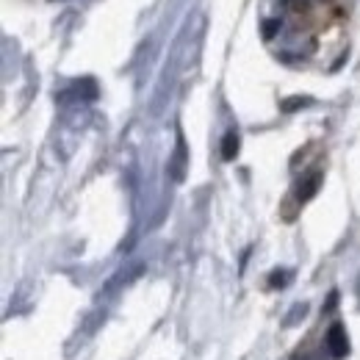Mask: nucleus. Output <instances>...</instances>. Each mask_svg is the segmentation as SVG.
Segmentation results:
<instances>
[{
	"instance_id": "obj_1",
	"label": "nucleus",
	"mask_w": 360,
	"mask_h": 360,
	"mask_svg": "<svg viewBox=\"0 0 360 360\" xmlns=\"http://www.w3.org/2000/svg\"><path fill=\"white\" fill-rule=\"evenodd\" d=\"M327 352L333 360H344L349 355V338H347V330L341 321L330 324V330H327Z\"/></svg>"
},
{
	"instance_id": "obj_2",
	"label": "nucleus",
	"mask_w": 360,
	"mask_h": 360,
	"mask_svg": "<svg viewBox=\"0 0 360 360\" xmlns=\"http://www.w3.org/2000/svg\"><path fill=\"white\" fill-rule=\"evenodd\" d=\"M186 167H188V150H186V139H183V134H178L175 155H172V161H169L172 178H175V180H183V178H186Z\"/></svg>"
},
{
	"instance_id": "obj_3",
	"label": "nucleus",
	"mask_w": 360,
	"mask_h": 360,
	"mask_svg": "<svg viewBox=\"0 0 360 360\" xmlns=\"http://www.w3.org/2000/svg\"><path fill=\"white\" fill-rule=\"evenodd\" d=\"M319 186H321V172H311L308 178L300 183V188H297V200H300V202L311 200L316 191H319Z\"/></svg>"
},
{
	"instance_id": "obj_4",
	"label": "nucleus",
	"mask_w": 360,
	"mask_h": 360,
	"mask_svg": "<svg viewBox=\"0 0 360 360\" xmlns=\"http://www.w3.org/2000/svg\"><path fill=\"white\" fill-rule=\"evenodd\" d=\"M70 94H75V97H81V100H94L97 97V86H94V81L91 78H84V81H78L72 91H67L64 97H70Z\"/></svg>"
},
{
	"instance_id": "obj_5",
	"label": "nucleus",
	"mask_w": 360,
	"mask_h": 360,
	"mask_svg": "<svg viewBox=\"0 0 360 360\" xmlns=\"http://www.w3.org/2000/svg\"><path fill=\"white\" fill-rule=\"evenodd\" d=\"M236 155H238V134L236 131H227L225 139H222V158L233 161Z\"/></svg>"
},
{
	"instance_id": "obj_6",
	"label": "nucleus",
	"mask_w": 360,
	"mask_h": 360,
	"mask_svg": "<svg viewBox=\"0 0 360 360\" xmlns=\"http://www.w3.org/2000/svg\"><path fill=\"white\" fill-rule=\"evenodd\" d=\"M311 103V97H291V100H285L280 108L285 111V114H291V111H297V108H305Z\"/></svg>"
},
{
	"instance_id": "obj_7",
	"label": "nucleus",
	"mask_w": 360,
	"mask_h": 360,
	"mask_svg": "<svg viewBox=\"0 0 360 360\" xmlns=\"http://www.w3.org/2000/svg\"><path fill=\"white\" fill-rule=\"evenodd\" d=\"M305 314H308V305H305V302H300V305H297L291 314L285 316V327H294V321H297L300 316H305Z\"/></svg>"
},
{
	"instance_id": "obj_8",
	"label": "nucleus",
	"mask_w": 360,
	"mask_h": 360,
	"mask_svg": "<svg viewBox=\"0 0 360 360\" xmlns=\"http://www.w3.org/2000/svg\"><path fill=\"white\" fill-rule=\"evenodd\" d=\"M288 277H291V271H271V288H280V285H285L288 283Z\"/></svg>"
},
{
	"instance_id": "obj_9",
	"label": "nucleus",
	"mask_w": 360,
	"mask_h": 360,
	"mask_svg": "<svg viewBox=\"0 0 360 360\" xmlns=\"http://www.w3.org/2000/svg\"><path fill=\"white\" fill-rule=\"evenodd\" d=\"M277 31H280V20H266V22H264V37H266V39H271Z\"/></svg>"
},
{
	"instance_id": "obj_10",
	"label": "nucleus",
	"mask_w": 360,
	"mask_h": 360,
	"mask_svg": "<svg viewBox=\"0 0 360 360\" xmlns=\"http://www.w3.org/2000/svg\"><path fill=\"white\" fill-rule=\"evenodd\" d=\"M335 302H338V291H333V294H330V302L324 305V311H333V308H335Z\"/></svg>"
},
{
	"instance_id": "obj_11",
	"label": "nucleus",
	"mask_w": 360,
	"mask_h": 360,
	"mask_svg": "<svg viewBox=\"0 0 360 360\" xmlns=\"http://www.w3.org/2000/svg\"><path fill=\"white\" fill-rule=\"evenodd\" d=\"M305 360H316V358H305Z\"/></svg>"
}]
</instances>
